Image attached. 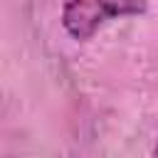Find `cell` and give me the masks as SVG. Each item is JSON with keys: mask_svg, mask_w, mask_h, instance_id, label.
<instances>
[{"mask_svg": "<svg viewBox=\"0 0 158 158\" xmlns=\"http://www.w3.org/2000/svg\"><path fill=\"white\" fill-rule=\"evenodd\" d=\"M148 0H64L62 5V27L69 37L84 42L104 22L114 17L143 15Z\"/></svg>", "mask_w": 158, "mask_h": 158, "instance_id": "6da1fadb", "label": "cell"}, {"mask_svg": "<svg viewBox=\"0 0 158 158\" xmlns=\"http://www.w3.org/2000/svg\"><path fill=\"white\" fill-rule=\"evenodd\" d=\"M153 156H158V141H156V146H153Z\"/></svg>", "mask_w": 158, "mask_h": 158, "instance_id": "7a4b0ae2", "label": "cell"}]
</instances>
